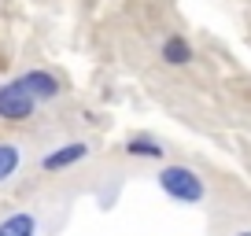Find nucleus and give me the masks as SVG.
I'll use <instances>...</instances> for the list:
<instances>
[{"label": "nucleus", "instance_id": "obj_1", "mask_svg": "<svg viewBox=\"0 0 251 236\" xmlns=\"http://www.w3.org/2000/svg\"><path fill=\"white\" fill-rule=\"evenodd\" d=\"M155 185L170 203L177 207H203L211 189H207V177L188 163H166L163 170L155 173Z\"/></svg>", "mask_w": 251, "mask_h": 236}, {"label": "nucleus", "instance_id": "obj_2", "mask_svg": "<svg viewBox=\"0 0 251 236\" xmlns=\"http://www.w3.org/2000/svg\"><path fill=\"white\" fill-rule=\"evenodd\" d=\"M33 111H37V100L19 78L0 85V122H30Z\"/></svg>", "mask_w": 251, "mask_h": 236}, {"label": "nucleus", "instance_id": "obj_3", "mask_svg": "<svg viewBox=\"0 0 251 236\" xmlns=\"http://www.w3.org/2000/svg\"><path fill=\"white\" fill-rule=\"evenodd\" d=\"M89 155H93V148H89L85 141H67V144H59V148H52V151H45V155H41V170H45V173L71 170V166L85 163Z\"/></svg>", "mask_w": 251, "mask_h": 236}, {"label": "nucleus", "instance_id": "obj_4", "mask_svg": "<svg viewBox=\"0 0 251 236\" xmlns=\"http://www.w3.org/2000/svg\"><path fill=\"white\" fill-rule=\"evenodd\" d=\"M19 81L33 93L37 103H52V100L63 96V85H59V78H55L52 71H26V74H19Z\"/></svg>", "mask_w": 251, "mask_h": 236}, {"label": "nucleus", "instance_id": "obj_5", "mask_svg": "<svg viewBox=\"0 0 251 236\" xmlns=\"http://www.w3.org/2000/svg\"><path fill=\"white\" fill-rule=\"evenodd\" d=\"M159 59H163L166 67H188L192 59H196V48H192V41L181 37V33H170V37H163V45H159Z\"/></svg>", "mask_w": 251, "mask_h": 236}, {"label": "nucleus", "instance_id": "obj_6", "mask_svg": "<svg viewBox=\"0 0 251 236\" xmlns=\"http://www.w3.org/2000/svg\"><path fill=\"white\" fill-rule=\"evenodd\" d=\"M126 155L129 159H166V144L151 133H133L126 141Z\"/></svg>", "mask_w": 251, "mask_h": 236}, {"label": "nucleus", "instance_id": "obj_7", "mask_svg": "<svg viewBox=\"0 0 251 236\" xmlns=\"http://www.w3.org/2000/svg\"><path fill=\"white\" fill-rule=\"evenodd\" d=\"M0 236H37V214L33 211H11L0 221Z\"/></svg>", "mask_w": 251, "mask_h": 236}, {"label": "nucleus", "instance_id": "obj_8", "mask_svg": "<svg viewBox=\"0 0 251 236\" xmlns=\"http://www.w3.org/2000/svg\"><path fill=\"white\" fill-rule=\"evenodd\" d=\"M23 166V148L15 141H0V185H8Z\"/></svg>", "mask_w": 251, "mask_h": 236}, {"label": "nucleus", "instance_id": "obj_9", "mask_svg": "<svg viewBox=\"0 0 251 236\" xmlns=\"http://www.w3.org/2000/svg\"><path fill=\"white\" fill-rule=\"evenodd\" d=\"M233 236H251V229H236V233Z\"/></svg>", "mask_w": 251, "mask_h": 236}]
</instances>
